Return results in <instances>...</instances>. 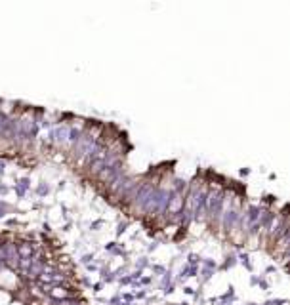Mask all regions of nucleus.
Instances as JSON below:
<instances>
[{"mask_svg": "<svg viewBox=\"0 0 290 305\" xmlns=\"http://www.w3.org/2000/svg\"><path fill=\"white\" fill-rule=\"evenodd\" d=\"M31 254H33V250H31L29 246H23V248H21V256H23V257H27V256H31Z\"/></svg>", "mask_w": 290, "mask_h": 305, "instance_id": "obj_1", "label": "nucleus"}]
</instances>
